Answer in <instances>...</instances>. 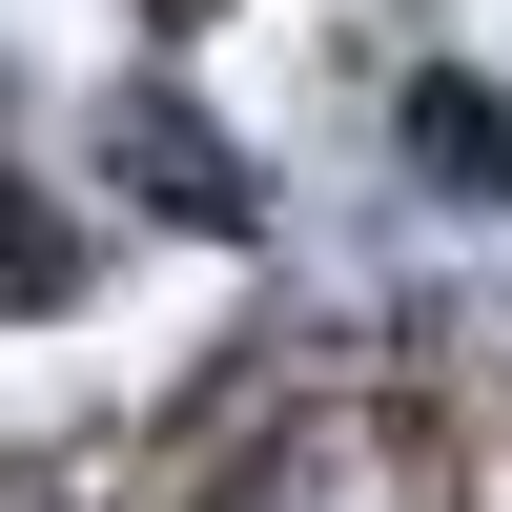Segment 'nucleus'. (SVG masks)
<instances>
[{"label":"nucleus","mask_w":512,"mask_h":512,"mask_svg":"<svg viewBox=\"0 0 512 512\" xmlns=\"http://www.w3.org/2000/svg\"><path fill=\"white\" fill-rule=\"evenodd\" d=\"M410 164H431L451 205H512V103H492V82H451V62H431V82H410Z\"/></svg>","instance_id":"2"},{"label":"nucleus","mask_w":512,"mask_h":512,"mask_svg":"<svg viewBox=\"0 0 512 512\" xmlns=\"http://www.w3.org/2000/svg\"><path fill=\"white\" fill-rule=\"evenodd\" d=\"M103 164L164 205V226H246V144H226L205 103H164V82H123V103H103Z\"/></svg>","instance_id":"1"}]
</instances>
